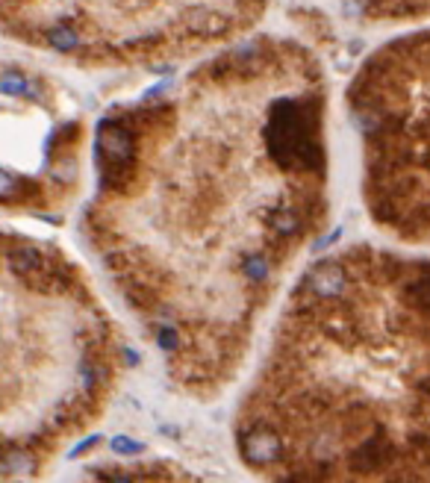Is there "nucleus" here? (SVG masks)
I'll list each match as a JSON object with an SVG mask.
<instances>
[{"label": "nucleus", "instance_id": "nucleus-4", "mask_svg": "<svg viewBox=\"0 0 430 483\" xmlns=\"http://www.w3.org/2000/svg\"><path fill=\"white\" fill-rule=\"evenodd\" d=\"M271 0H0V30L85 71L151 68L227 48Z\"/></svg>", "mask_w": 430, "mask_h": 483}, {"label": "nucleus", "instance_id": "nucleus-2", "mask_svg": "<svg viewBox=\"0 0 430 483\" xmlns=\"http://www.w3.org/2000/svg\"><path fill=\"white\" fill-rule=\"evenodd\" d=\"M254 483H430V257L345 245L286 298L233 416Z\"/></svg>", "mask_w": 430, "mask_h": 483}, {"label": "nucleus", "instance_id": "nucleus-3", "mask_svg": "<svg viewBox=\"0 0 430 483\" xmlns=\"http://www.w3.org/2000/svg\"><path fill=\"white\" fill-rule=\"evenodd\" d=\"M127 345L89 272L0 227V483H50L121 389Z\"/></svg>", "mask_w": 430, "mask_h": 483}, {"label": "nucleus", "instance_id": "nucleus-1", "mask_svg": "<svg viewBox=\"0 0 430 483\" xmlns=\"http://www.w3.org/2000/svg\"><path fill=\"white\" fill-rule=\"evenodd\" d=\"M83 236L183 398L236 383L260 321L331 218L327 74L307 45L260 36L92 136Z\"/></svg>", "mask_w": 430, "mask_h": 483}, {"label": "nucleus", "instance_id": "nucleus-6", "mask_svg": "<svg viewBox=\"0 0 430 483\" xmlns=\"http://www.w3.org/2000/svg\"><path fill=\"white\" fill-rule=\"evenodd\" d=\"M89 121L60 80L0 59V212L62 218L89 160Z\"/></svg>", "mask_w": 430, "mask_h": 483}, {"label": "nucleus", "instance_id": "nucleus-7", "mask_svg": "<svg viewBox=\"0 0 430 483\" xmlns=\"http://www.w3.org/2000/svg\"><path fill=\"white\" fill-rule=\"evenodd\" d=\"M74 483H224L168 457H130L95 463Z\"/></svg>", "mask_w": 430, "mask_h": 483}, {"label": "nucleus", "instance_id": "nucleus-5", "mask_svg": "<svg viewBox=\"0 0 430 483\" xmlns=\"http://www.w3.org/2000/svg\"><path fill=\"white\" fill-rule=\"evenodd\" d=\"M371 224L430 251V27L383 41L345 92Z\"/></svg>", "mask_w": 430, "mask_h": 483}, {"label": "nucleus", "instance_id": "nucleus-8", "mask_svg": "<svg viewBox=\"0 0 430 483\" xmlns=\"http://www.w3.org/2000/svg\"><path fill=\"white\" fill-rule=\"evenodd\" d=\"M354 15L380 24L430 21V0H342Z\"/></svg>", "mask_w": 430, "mask_h": 483}]
</instances>
